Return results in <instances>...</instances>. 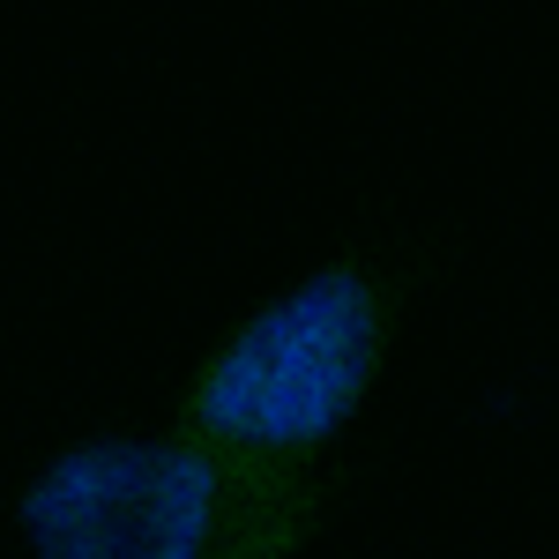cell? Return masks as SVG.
Returning a JSON list of instances; mask_svg holds the SVG:
<instances>
[{
	"label": "cell",
	"mask_w": 559,
	"mask_h": 559,
	"mask_svg": "<svg viewBox=\"0 0 559 559\" xmlns=\"http://www.w3.org/2000/svg\"><path fill=\"white\" fill-rule=\"evenodd\" d=\"M411 284L366 254H336L313 276L261 299L224 344L187 373L173 432H194L224 455L321 471L336 432L366 411L388 373V344Z\"/></svg>",
	"instance_id": "cell-2"
},
{
	"label": "cell",
	"mask_w": 559,
	"mask_h": 559,
	"mask_svg": "<svg viewBox=\"0 0 559 559\" xmlns=\"http://www.w3.org/2000/svg\"><path fill=\"white\" fill-rule=\"evenodd\" d=\"M329 471H276L194 432L75 440L15 492L31 559H299L336 508Z\"/></svg>",
	"instance_id": "cell-1"
}]
</instances>
